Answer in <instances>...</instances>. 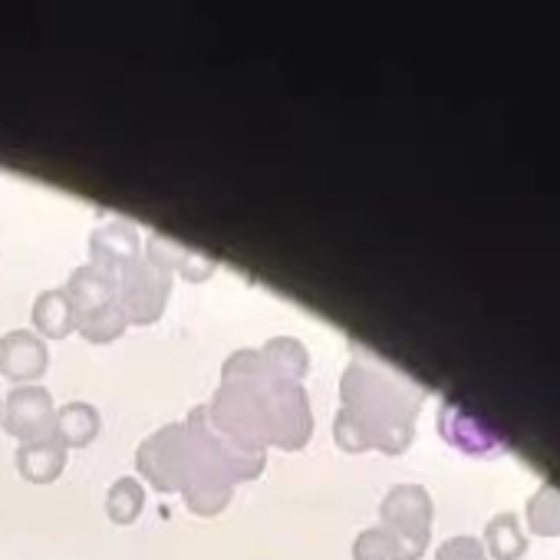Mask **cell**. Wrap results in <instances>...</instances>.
<instances>
[{"mask_svg": "<svg viewBox=\"0 0 560 560\" xmlns=\"http://www.w3.org/2000/svg\"><path fill=\"white\" fill-rule=\"evenodd\" d=\"M211 425L228 439L267 448H301L311 435V402L298 380H277L264 370L260 350L234 353L224 363V383L205 406Z\"/></svg>", "mask_w": 560, "mask_h": 560, "instance_id": "1", "label": "cell"}, {"mask_svg": "<svg viewBox=\"0 0 560 560\" xmlns=\"http://www.w3.org/2000/svg\"><path fill=\"white\" fill-rule=\"evenodd\" d=\"M422 396L402 380L353 360L343 373V412L357 422L366 445L402 452L412 439V419Z\"/></svg>", "mask_w": 560, "mask_h": 560, "instance_id": "2", "label": "cell"}, {"mask_svg": "<svg viewBox=\"0 0 560 560\" xmlns=\"http://www.w3.org/2000/svg\"><path fill=\"white\" fill-rule=\"evenodd\" d=\"M172 291V270L155 260H129L119 273V307L126 320L152 324L168 301Z\"/></svg>", "mask_w": 560, "mask_h": 560, "instance_id": "3", "label": "cell"}, {"mask_svg": "<svg viewBox=\"0 0 560 560\" xmlns=\"http://www.w3.org/2000/svg\"><path fill=\"white\" fill-rule=\"evenodd\" d=\"M432 498L422 485H399L383 501V527L396 534L406 560H416L429 544Z\"/></svg>", "mask_w": 560, "mask_h": 560, "instance_id": "4", "label": "cell"}, {"mask_svg": "<svg viewBox=\"0 0 560 560\" xmlns=\"http://www.w3.org/2000/svg\"><path fill=\"white\" fill-rule=\"evenodd\" d=\"M0 412H4V429L21 442H34L54 432V399L44 386H18Z\"/></svg>", "mask_w": 560, "mask_h": 560, "instance_id": "5", "label": "cell"}, {"mask_svg": "<svg viewBox=\"0 0 560 560\" xmlns=\"http://www.w3.org/2000/svg\"><path fill=\"white\" fill-rule=\"evenodd\" d=\"M73 311H77V324L109 304H119V277L116 270H106L100 264H83L70 273V284L63 288Z\"/></svg>", "mask_w": 560, "mask_h": 560, "instance_id": "6", "label": "cell"}, {"mask_svg": "<svg viewBox=\"0 0 560 560\" xmlns=\"http://www.w3.org/2000/svg\"><path fill=\"white\" fill-rule=\"evenodd\" d=\"M47 343L31 330H11L8 337H0V373H8L11 380H37L47 370Z\"/></svg>", "mask_w": 560, "mask_h": 560, "instance_id": "7", "label": "cell"}, {"mask_svg": "<svg viewBox=\"0 0 560 560\" xmlns=\"http://www.w3.org/2000/svg\"><path fill=\"white\" fill-rule=\"evenodd\" d=\"M90 254H93V264H100V267H106V270L126 267L129 260L139 257V234H136V228L126 224V221L103 224V228L93 231Z\"/></svg>", "mask_w": 560, "mask_h": 560, "instance_id": "8", "label": "cell"}, {"mask_svg": "<svg viewBox=\"0 0 560 560\" xmlns=\"http://www.w3.org/2000/svg\"><path fill=\"white\" fill-rule=\"evenodd\" d=\"M63 462H67V445L54 432L34 442H21L18 448V468L31 481H54L63 471Z\"/></svg>", "mask_w": 560, "mask_h": 560, "instance_id": "9", "label": "cell"}, {"mask_svg": "<svg viewBox=\"0 0 560 560\" xmlns=\"http://www.w3.org/2000/svg\"><path fill=\"white\" fill-rule=\"evenodd\" d=\"M100 432V412L90 402H67L54 412V435L67 445H86Z\"/></svg>", "mask_w": 560, "mask_h": 560, "instance_id": "10", "label": "cell"}, {"mask_svg": "<svg viewBox=\"0 0 560 560\" xmlns=\"http://www.w3.org/2000/svg\"><path fill=\"white\" fill-rule=\"evenodd\" d=\"M34 324L47 337H67L77 327V311H73V304H70V298H67L63 288L44 291L34 301Z\"/></svg>", "mask_w": 560, "mask_h": 560, "instance_id": "11", "label": "cell"}, {"mask_svg": "<svg viewBox=\"0 0 560 560\" xmlns=\"http://www.w3.org/2000/svg\"><path fill=\"white\" fill-rule=\"evenodd\" d=\"M264 370L277 380H301L307 373V350L294 337H277L260 350Z\"/></svg>", "mask_w": 560, "mask_h": 560, "instance_id": "12", "label": "cell"}, {"mask_svg": "<svg viewBox=\"0 0 560 560\" xmlns=\"http://www.w3.org/2000/svg\"><path fill=\"white\" fill-rule=\"evenodd\" d=\"M149 260H155V264H162V267H178L185 277H191V280H201V277H208L205 270H198L195 264H201V267H214L208 257H201V254H195V250H185L182 244H175V241H168V237H162V234H152L149 237Z\"/></svg>", "mask_w": 560, "mask_h": 560, "instance_id": "13", "label": "cell"}, {"mask_svg": "<svg viewBox=\"0 0 560 560\" xmlns=\"http://www.w3.org/2000/svg\"><path fill=\"white\" fill-rule=\"evenodd\" d=\"M488 547L498 560H514L524 553L527 540L524 534L517 530V517L514 514H498L491 524H488Z\"/></svg>", "mask_w": 560, "mask_h": 560, "instance_id": "14", "label": "cell"}, {"mask_svg": "<svg viewBox=\"0 0 560 560\" xmlns=\"http://www.w3.org/2000/svg\"><path fill=\"white\" fill-rule=\"evenodd\" d=\"M353 557L357 560H406L402 544L396 540L393 530L386 527H370L357 537L353 544Z\"/></svg>", "mask_w": 560, "mask_h": 560, "instance_id": "15", "label": "cell"}, {"mask_svg": "<svg viewBox=\"0 0 560 560\" xmlns=\"http://www.w3.org/2000/svg\"><path fill=\"white\" fill-rule=\"evenodd\" d=\"M142 504H145V491L136 478H119L106 494V511L119 524H129L142 511Z\"/></svg>", "mask_w": 560, "mask_h": 560, "instance_id": "16", "label": "cell"}, {"mask_svg": "<svg viewBox=\"0 0 560 560\" xmlns=\"http://www.w3.org/2000/svg\"><path fill=\"white\" fill-rule=\"evenodd\" d=\"M527 517H530V527L537 534H560V491L544 485L530 504H527Z\"/></svg>", "mask_w": 560, "mask_h": 560, "instance_id": "17", "label": "cell"}, {"mask_svg": "<svg viewBox=\"0 0 560 560\" xmlns=\"http://www.w3.org/2000/svg\"><path fill=\"white\" fill-rule=\"evenodd\" d=\"M126 324H129V320H126L122 307H119V304H109V307H103V311L83 317V320H80V330H83V337L93 340V343H109V340H116V337L126 330Z\"/></svg>", "mask_w": 560, "mask_h": 560, "instance_id": "18", "label": "cell"}, {"mask_svg": "<svg viewBox=\"0 0 560 560\" xmlns=\"http://www.w3.org/2000/svg\"><path fill=\"white\" fill-rule=\"evenodd\" d=\"M439 560H488L475 537H452L439 547Z\"/></svg>", "mask_w": 560, "mask_h": 560, "instance_id": "19", "label": "cell"}]
</instances>
